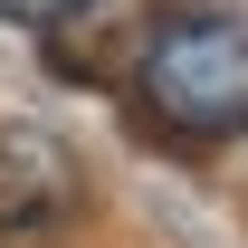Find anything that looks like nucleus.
<instances>
[{
	"instance_id": "f257e3e1",
	"label": "nucleus",
	"mask_w": 248,
	"mask_h": 248,
	"mask_svg": "<svg viewBox=\"0 0 248 248\" xmlns=\"http://www.w3.org/2000/svg\"><path fill=\"white\" fill-rule=\"evenodd\" d=\"M143 115L182 143H229L248 134V10H162L134 48Z\"/></svg>"
},
{
	"instance_id": "f03ea898",
	"label": "nucleus",
	"mask_w": 248,
	"mask_h": 248,
	"mask_svg": "<svg viewBox=\"0 0 248 248\" xmlns=\"http://www.w3.org/2000/svg\"><path fill=\"white\" fill-rule=\"evenodd\" d=\"M77 201V172H67V143L38 134V124H0V229H38Z\"/></svg>"
},
{
	"instance_id": "7ed1b4c3",
	"label": "nucleus",
	"mask_w": 248,
	"mask_h": 248,
	"mask_svg": "<svg viewBox=\"0 0 248 248\" xmlns=\"http://www.w3.org/2000/svg\"><path fill=\"white\" fill-rule=\"evenodd\" d=\"M77 10H95V0H0V19H19V29H58Z\"/></svg>"
}]
</instances>
